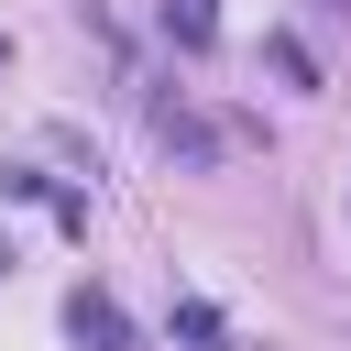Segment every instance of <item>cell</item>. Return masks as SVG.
Returning <instances> with one entry per match:
<instances>
[{"label": "cell", "instance_id": "obj_1", "mask_svg": "<svg viewBox=\"0 0 351 351\" xmlns=\"http://www.w3.org/2000/svg\"><path fill=\"white\" fill-rule=\"evenodd\" d=\"M66 329H77L88 351H132V318H121L99 285H77V296H66Z\"/></svg>", "mask_w": 351, "mask_h": 351}, {"label": "cell", "instance_id": "obj_2", "mask_svg": "<svg viewBox=\"0 0 351 351\" xmlns=\"http://www.w3.org/2000/svg\"><path fill=\"white\" fill-rule=\"evenodd\" d=\"M154 143H165V154H176V165H219V132H208V121H197V110H176V99H165V110H154Z\"/></svg>", "mask_w": 351, "mask_h": 351}, {"label": "cell", "instance_id": "obj_3", "mask_svg": "<svg viewBox=\"0 0 351 351\" xmlns=\"http://www.w3.org/2000/svg\"><path fill=\"white\" fill-rule=\"evenodd\" d=\"M263 66H274L285 88H318V66H307V44H296V33H263Z\"/></svg>", "mask_w": 351, "mask_h": 351}, {"label": "cell", "instance_id": "obj_4", "mask_svg": "<svg viewBox=\"0 0 351 351\" xmlns=\"http://www.w3.org/2000/svg\"><path fill=\"white\" fill-rule=\"evenodd\" d=\"M165 33H176V44H186V55H197V44H208V33H219V11H208V0H165Z\"/></svg>", "mask_w": 351, "mask_h": 351}, {"label": "cell", "instance_id": "obj_5", "mask_svg": "<svg viewBox=\"0 0 351 351\" xmlns=\"http://www.w3.org/2000/svg\"><path fill=\"white\" fill-rule=\"evenodd\" d=\"M0 55H11V44H0Z\"/></svg>", "mask_w": 351, "mask_h": 351}]
</instances>
